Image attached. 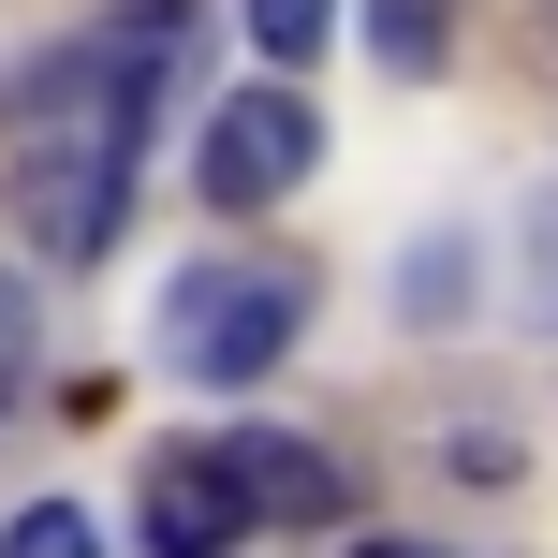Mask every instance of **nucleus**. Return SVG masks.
I'll list each match as a JSON object with an SVG mask.
<instances>
[{"instance_id": "1", "label": "nucleus", "mask_w": 558, "mask_h": 558, "mask_svg": "<svg viewBox=\"0 0 558 558\" xmlns=\"http://www.w3.org/2000/svg\"><path fill=\"white\" fill-rule=\"evenodd\" d=\"M162 74V45H133L118 29L88 74H59V118L45 147H29V235H45L59 265H88L118 235V206H133V88Z\"/></svg>"}, {"instance_id": "2", "label": "nucleus", "mask_w": 558, "mask_h": 558, "mask_svg": "<svg viewBox=\"0 0 558 558\" xmlns=\"http://www.w3.org/2000/svg\"><path fill=\"white\" fill-rule=\"evenodd\" d=\"M294 324H308L294 279H265V265H192V279L162 294V367H192V383H265Z\"/></svg>"}, {"instance_id": "3", "label": "nucleus", "mask_w": 558, "mask_h": 558, "mask_svg": "<svg viewBox=\"0 0 558 558\" xmlns=\"http://www.w3.org/2000/svg\"><path fill=\"white\" fill-rule=\"evenodd\" d=\"M308 162H324V104L279 88V74L206 118V206H221V221H265L279 192H308Z\"/></svg>"}, {"instance_id": "4", "label": "nucleus", "mask_w": 558, "mask_h": 558, "mask_svg": "<svg viewBox=\"0 0 558 558\" xmlns=\"http://www.w3.org/2000/svg\"><path fill=\"white\" fill-rule=\"evenodd\" d=\"M221 456V485H235V514H279V530H324V514H353V471H338L324 441H279V426H235V441H206Z\"/></svg>"}, {"instance_id": "5", "label": "nucleus", "mask_w": 558, "mask_h": 558, "mask_svg": "<svg viewBox=\"0 0 558 558\" xmlns=\"http://www.w3.org/2000/svg\"><path fill=\"white\" fill-rule=\"evenodd\" d=\"M251 514H235V485H221V456H162L147 471V558H221Z\"/></svg>"}, {"instance_id": "6", "label": "nucleus", "mask_w": 558, "mask_h": 558, "mask_svg": "<svg viewBox=\"0 0 558 558\" xmlns=\"http://www.w3.org/2000/svg\"><path fill=\"white\" fill-rule=\"evenodd\" d=\"M367 45H383V74H441L456 0H367Z\"/></svg>"}, {"instance_id": "7", "label": "nucleus", "mask_w": 558, "mask_h": 558, "mask_svg": "<svg viewBox=\"0 0 558 558\" xmlns=\"http://www.w3.org/2000/svg\"><path fill=\"white\" fill-rule=\"evenodd\" d=\"M338 29V0H251V45H265V74H294L308 45Z\"/></svg>"}, {"instance_id": "8", "label": "nucleus", "mask_w": 558, "mask_h": 558, "mask_svg": "<svg viewBox=\"0 0 558 558\" xmlns=\"http://www.w3.org/2000/svg\"><path fill=\"white\" fill-rule=\"evenodd\" d=\"M0 558H104V530H88L74 500H29L15 530H0Z\"/></svg>"}, {"instance_id": "9", "label": "nucleus", "mask_w": 558, "mask_h": 558, "mask_svg": "<svg viewBox=\"0 0 558 558\" xmlns=\"http://www.w3.org/2000/svg\"><path fill=\"white\" fill-rule=\"evenodd\" d=\"M15 353H29V294L0 279V397H15Z\"/></svg>"}, {"instance_id": "10", "label": "nucleus", "mask_w": 558, "mask_h": 558, "mask_svg": "<svg viewBox=\"0 0 558 558\" xmlns=\"http://www.w3.org/2000/svg\"><path fill=\"white\" fill-rule=\"evenodd\" d=\"M353 558H441V544H353Z\"/></svg>"}]
</instances>
